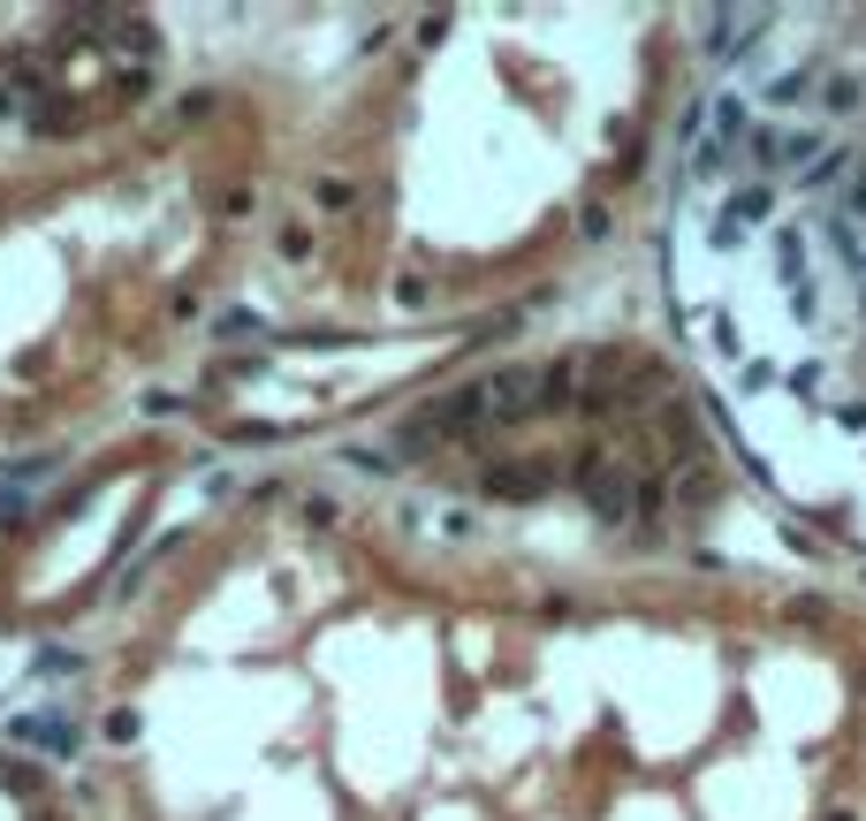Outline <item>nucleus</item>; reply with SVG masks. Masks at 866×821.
I'll list each match as a JSON object with an SVG mask.
<instances>
[{
    "label": "nucleus",
    "mask_w": 866,
    "mask_h": 821,
    "mask_svg": "<svg viewBox=\"0 0 866 821\" xmlns=\"http://www.w3.org/2000/svg\"><path fill=\"white\" fill-rule=\"evenodd\" d=\"M107 737H115V745H130V737H137V715H130V707H115V715H107Z\"/></svg>",
    "instance_id": "f8f14e48"
},
{
    "label": "nucleus",
    "mask_w": 866,
    "mask_h": 821,
    "mask_svg": "<svg viewBox=\"0 0 866 821\" xmlns=\"http://www.w3.org/2000/svg\"><path fill=\"white\" fill-rule=\"evenodd\" d=\"M828 821H859V814H844V807H836V814H828Z\"/></svg>",
    "instance_id": "4468645a"
},
{
    "label": "nucleus",
    "mask_w": 866,
    "mask_h": 821,
    "mask_svg": "<svg viewBox=\"0 0 866 821\" xmlns=\"http://www.w3.org/2000/svg\"><path fill=\"white\" fill-rule=\"evenodd\" d=\"M844 168H852V153H821L814 168H798V183H806V190H821V183H844Z\"/></svg>",
    "instance_id": "6e6552de"
},
{
    "label": "nucleus",
    "mask_w": 866,
    "mask_h": 821,
    "mask_svg": "<svg viewBox=\"0 0 866 821\" xmlns=\"http://www.w3.org/2000/svg\"><path fill=\"white\" fill-rule=\"evenodd\" d=\"M707 335H715V350H722V358H737V350H745V343H737V320H730V312H715V320H707Z\"/></svg>",
    "instance_id": "9b49d317"
},
{
    "label": "nucleus",
    "mask_w": 866,
    "mask_h": 821,
    "mask_svg": "<svg viewBox=\"0 0 866 821\" xmlns=\"http://www.w3.org/2000/svg\"><path fill=\"white\" fill-rule=\"evenodd\" d=\"M16 737H23V745H46V753H69V745H77L69 723H16Z\"/></svg>",
    "instance_id": "423d86ee"
},
{
    "label": "nucleus",
    "mask_w": 866,
    "mask_h": 821,
    "mask_svg": "<svg viewBox=\"0 0 866 821\" xmlns=\"http://www.w3.org/2000/svg\"><path fill=\"white\" fill-rule=\"evenodd\" d=\"M806 85H814V69H790V77H776V85H768V99H776V107H790Z\"/></svg>",
    "instance_id": "9d476101"
},
{
    "label": "nucleus",
    "mask_w": 866,
    "mask_h": 821,
    "mask_svg": "<svg viewBox=\"0 0 866 821\" xmlns=\"http://www.w3.org/2000/svg\"><path fill=\"white\" fill-rule=\"evenodd\" d=\"M585 502H593L608 525H623V510H631V487H623V472H616V465H593V472H585Z\"/></svg>",
    "instance_id": "20e7f679"
},
{
    "label": "nucleus",
    "mask_w": 866,
    "mask_h": 821,
    "mask_svg": "<svg viewBox=\"0 0 866 821\" xmlns=\"http://www.w3.org/2000/svg\"><path fill=\"white\" fill-rule=\"evenodd\" d=\"M486 487H494V495H510V502H524V495H540V487H548V472H510V465H502V472H486Z\"/></svg>",
    "instance_id": "0eeeda50"
},
{
    "label": "nucleus",
    "mask_w": 866,
    "mask_h": 821,
    "mask_svg": "<svg viewBox=\"0 0 866 821\" xmlns=\"http://www.w3.org/2000/svg\"><path fill=\"white\" fill-rule=\"evenodd\" d=\"M821 107H828V115H852V107H859V85H852V77H828V85H821Z\"/></svg>",
    "instance_id": "1a4fd4ad"
},
{
    "label": "nucleus",
    "mask_w": 866,
    "mask_h": 821,
    "mask_svg": "<svg viewBox=\"0 0 866 821\" xmlns=\"http://www.w3.org/2000/svg\"><path fill=\"white\" fill-rule=\"evenodd\" d=\"M752 160H760V168H798V160H821V137H814V130H760V137H752Z\"/></svg>",
    "instance_id": "7ed1b4c3"
},
{
    "label": "nucleus",
    "mask_w": 866,
    "mask_h": 821,
    "mask_svg": "<svg viewBox=\"0 0 866 821\" xmlns=\"http://www.w3.org/2000/svg\"><path fill=\"white\" fill-rule=\"evenodd\" d=\"M350 198H357V190H350V183H319V206H327V214H343Z\"/></svg>",
    "instance_id": "ddd939ff"
},
{
    "label": "nucleus",
    "mask_w": 866,
    "mask_h": 821,
    "mask_svg": "<svg viewBox=\"0 0 866 821\" xmlns=\"http://www.w3.org/2000/svg\"><path fill=\"white\" fill-rule=\"evenodd\" d=\"M737 137H745V99H737V91H722V107H715V137H699L692 168H699V175H715V168H722V160L737 153Z\"/></svg>",
    "instance_id": "f03ea898"
},
{
    "label": "nucleus",
    "mask_w": 866,
    "mask_h": 821,
    "mask_svg": "<svg viewBox=\"0 0 866 821\" xmlns=\"http://www.w3.org/2000/svg\"><path fill=\"white\" fill-rule=\"evenodd\" d=\"M768 23H776L768 8H715V16L699 23V31H707L699 46H707V61H737V53L752 46V31H768Z\"/></svg>",
    "instance_id": "f257e3e1"
},
{
    "label": "nucleus",
    "mask_w": 866,
    "mask_h": 821,
    "mask_svg": "<svg viewBox=\"0 0 866 821\" xmlns=\"http://www.w3.org/2000/svg\"><path fill=\"white\" fill-rule=\"evenodd\" d=\"M570 389H578V373H570V365H548V373H540V403H532V411H570Z\"/></svg>",
    "instance_id": "39448f33"
}]
</instances>
